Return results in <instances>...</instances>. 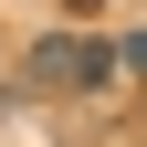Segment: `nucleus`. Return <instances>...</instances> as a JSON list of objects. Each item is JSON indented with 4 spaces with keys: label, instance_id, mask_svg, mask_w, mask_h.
I'll return each instance as SVG.
<instances>
[{
    "label": "nucleus",
    "instance_id": "obj_1",
    "mask_svg": "<svg viewBox=\"0 0 147 147\" xmlns=\"http://www.w3.org/2000/svg\"><path fill=\"white\" fill-rule=\"evenodd\" d=\"M116 84H126V53L105 32H42L0 74V95H21V105H74V95H116Z\"/></svg>",
    "mask_w": 147,
    "mask_h": 147
},
{
    "label": "nucleus",
    "instance_id": "obj_2",
    "mask_svg": "<svg viewBox=\"0 0 147 147\" xmlns=\"http://www.w3.org/2000/svg\"><path fill=\"white\" fill-rule=\"evenodd\" d=\"M116 53H126V74H137V84H147V32H126Z\"/></svg>",
    "mask_w": 147,
    "mask_h": 147
},
{
    "label": "nucleus",
    "instance_id": "obj_3",
    "mask_svg": "<svg viewBox=\"0 0 147 147\" xmlns=\"http://www.w3.org/2000/svg\"><path fill=\"white\" fill-rule=\"evenodd\" d=\"M63 11H105V0H63Z\"/></svg>",
    "mask_w": 147,
    "mask_h": 147
},
{
    "label": "nucleus",
    "instance_id": "obj_4",
    "mask_svg": "<svg viewBox=\"0 0 147 147\" xmlns=\"http://www.w3.org/2000/svg\"><path fill=\"white\" fill-rule=\"evenodd\" d=\"M0 74H11V53H0Z\"/></svg>",
    "mask_w": 147,
    "mask_h": 147
}]
</instances>
